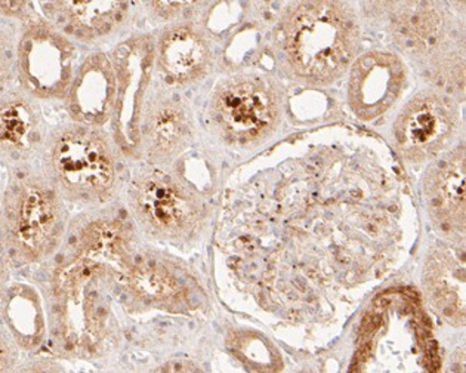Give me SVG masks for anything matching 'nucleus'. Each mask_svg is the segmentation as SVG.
<instances>
[{
  "label": "nucleus",
  "instance_id": "nucleus-1",
  "mask_svg": "<svg viewBox=\"0 0 466 373\" xmlns=\"http://www.w3.org/2000/svg\"><path fill=\"white\" fill-rule=\"evenodd\" d=\"M123 233L116 224L87 227L52 273L49 330L60 358L96 360L110 351L113 335L101 287L129 261Z\"/></svg>",
  "mask_w": 466,
  "mask_h": 373
},
{
  "label": "nucleus",
  "instance_id": "nucleus-2",
  "mask_svg": "<svg viewBox=\"0 0 466 373\" xmlns=\"http://www.w3.org/2000/svg\"><path fill=\"white\" fill-rule=\"evenodd\" d=\"M13 267L40 266L56 257L67 233L66 200L35 166L13 171L0 193Z\"/></svg>",
  "mask_w": 466,
  "mask_h": 373
},
{
  "label": "nucleus",
  "instance_id": "nucleus-3",
  "mask_svg": "<svg viewBox=\"0 0 466 373\" xmlns=\"http://www.w3.org/2000/svg\"><path fill=\"white\" fill-rule=\"evenodd\" d=\"M351 373H440L434 338L418 302L394 292L373 304Z\"/></svg>",
  "mask_w": 466,
  "mask_h": 373
},
{
  "label": "nucleus",
  "instance_id": "nucleus-4",
  "mask_svg": "<svg viewBox=\"0 0 466 373\" xmlns=\"http://www.w3.org/2000/svg\"><path fill=\"white\" fill-rule=\"evenodd\" d=\"M42 169L66 202L96 205L110 197L117 178L106 136L86 125L56 127L42 150Z\"/></svg>",
  "mask_w": 466,
  "mask_h": 373
},
{
  "label": "nucleus",
  "instance_id": "nucleus-5",
  "mask_svg": "<svg viewBox=\"0 0 466 373\" xmlns=\"http://www.w3.org/2000/svg\"><path fill=\"white\" fill-rule=\"evenodd\" d=\"M77 51L45 16L30 14L15 33L16 87L36 101L66 100L75 79Z\"/></svg>",
  "mask_w": 466,
  "mask_h": 373
},
{
  "label": "nucleus",
  "instance_id": "nucleus-6",
  "mask_svg": "<svg viewBox=\"0 0 466 373\" xmlns=\"http://www.w3.org/2000/svg\"><path fill=\"white\" fill-rule=\"evenodd\" d=\"M288 52L298 72L330 79L351 60L356 33L347 14L333 4H309L289 21Z\"/></svg>",
  "mask_w": 466,
  "mask_h": 373
},
{
  "label": "nucleus",
  "instance_id": "nucleus-7",
  "mask_svg": "<svg viewBox=\"0 0 466 373\" xmlns=\"http://www.w3.org/2000/svg\"><path fill=\"white\" fill-rule=\"evenodd\" d=\"M131 207L147 233L170 242L193 236L203 219L198 200L165 175H148L135 183Z\"/></svg>",
  "mask_w": 466,
  "mask_h": 373
},
{
  "label": "nucleus",
  "instance_id": "nucleus-8",
  "mask_svg": "<svg viewBox=\"0 0 466 373\" xmlns=\"http://www.w3.org/2000/svg\"><path fill=\"white\" fill-rule=\"evenodd\" d=\"M276 104L264 86L238 80L222 87L212 104V116L222 136L234 143L261 138L273 126Z\"/></svg>",
  "mask_w": 466,
  "mask_h": 373
},
{
  "label": "nucleus",
  "instance_id": "nucleus-9",
  "mask_svg": "<svg viewBox=\"0 0 466 373\" xmlns=\"http://www.w3.org/2000/svg\"><path fill=\"white\" fill-rule=\"evenodd\" d=\"M39 101L13 87L0 98V163L11 171L33 166L46 141Z\"/></svg>",
  "mask_w": 466,
  "mask_h": 373
},
{
  "label": "nucleus",
  "instance_id": "nucleus-10",
  "mask_svg": "<svg viewBox=\"0 0 466 373\" xmlns=\"http://www.w3.org/2000/svg\"><path fill=\"white\" fill-rule=\"evenodd\" d=\"M451 129L453 117L446 104L437 96H423L400 116L395 138L409 159L422 160L446 146Z\"/></svg>",
  "mask_w": 466,
  "mask_h": 373
},
{
  "label": "nucleus",
  "instance_id": "nucleus-11",
  "mask_svg": "<svg viewBox=\"0 0 466 373\" xmlns=\"http://www.w3.org/2000/svg\"><path fill=\"white\" fill-rule=\"evenodd\" d=\"M404 72L394 55L369 54L352 68L350 100L361 119H375L399 96Z\"/></svg>",
  "mask_w": 466,
  "mask_h": 373
},
{
  "label": "nucleus",
  "instance_id": "nucleus-12",
  "mask_svg": "<svg viewBox=\"0 0 466 373\" xmlns=\"http://www.w3.org/2000/svg\"><path fill=\"white\" fill-rule=\"evenodd\" d=\"M116 73L110 60L96 54L76 72L66 96L68 113L76 124L99 126L106 124L115 106Z\"/></svg>",
  "mask_w": 466,
  "mask_h": 373
},
{
  "label": "nucleus",
  "instance_id": "nucleus-13",
  "mask_svg": "<svg viewBox=\"0 0 466 373\" xmlns=\"http://www.w3.org/2000/svg\"><path fill=\"white\" fill-rule=\"evenodd\" d=\"M45 18L68 39L96 40L110 36L127 20L123 2H49Z\"/></svg>",
  "mask_w": 466,
  "mask_h": 373
},
{
  "label": "nucleus",
  "instance_id": "nucleus-14",
  "mask_svg": "<svg viewBox=\"0 0 466 373\" xmlns=\"http://www.w3.org/2000/svg\"><path fill=\"white\" fill-rule=\"evenodd\" d=\"M425 287L442 318L456 325L465 322V262L463 252L440 247L425 271Z\"/></svg>",
  "mask_w": 466,
  "mask_h": 373
},
{
  "label": "nucleus",
  "instance_id": "nucleus-15",
  "mask_svg": "<svg viewBox=\"0 0 466 373\" xmlns=\"http://www.w3.org/2000/svg\"><path fill=\"white\" fill-rule=\"evenodd\" d=\"M120 283L135 302L144 306H174L186 295L179 276L167 264L151 258H141L127 266L120 273Z\"/></svg>",
  "mask_w": 466,
  "mask_h": 373
},
{
  "label": "nucleus",
  "instance_id": "nucleus-16",
  "mask_svg": "<svg viewBox=\"0 0 466 373\" xmlns=\"http://www.w3.org/2000/svg\"><path fill=\"white\" fill-rule=\"evenodd\" d=\"M2 299V325L6 328L21 351H33L45 341V314L39 295L25 285L5 287Z\"/></svg>",
  "mask_w": 466,
  "mask_h": 373
},
{
  "label": "nucleus",
  "instance_id": "nucleus-17",
  "mask_svg": "<svg viewBox=\"0 0 466 373\" xmlns=\"http://www.w3.org/2000/svg\"><path fill=\"white\" fill-rule=\"evenodd\" d=\"M160 64L175 82H187L198 77L209 60V51L202 37L190 28L170 30L160 44Z\"/></svg>",
  "mask_w": 466,
  "mask_h": 373
},
{
  "label": "nucleus",
  "instance_id": "nucleus-18",
  "mask_svg": "<svg viewBox=\"0 0 466 373\" xmlns=\"http://www.w3.org/2000/svg\"><path fill=\"white\" fill-rule=\"evenodd\" d=\"M430 199L442 221L459 231L465 227V151L440 167L430 184Z\"/></svg>",
  "mask_w": 466,
  "mask_h": 373
},
{
  "label": "nucleus",
  "instance_id": "nucleus-19",
  "mask_svg": "<svg viewBox=\"0 0 466 373\" xmlns=\"http://www.w3.org/2000/svg\"><path fill=\"white\" fill-rule=\"evenodd\" d=\"M187 132L186 115L174 103L158 104L148 117L147 136L155 155L167 156L177 151L186 141Z\"/></svg>",
  "mask_w": 466,
  "mask_h": 373
},
{
  "label": "nucleus",
  "instance_id": "nucleus-20",
  "mask_svg": "<svg viewBox=\"0 0 466 373\" xmlns=\"http://www.w3.org/2000/svg\"><path fill=\"white\" fill-rule=\"evenodd\" d=\"M14 49H15V32L0 16V98L9 89H13L15 84Z\"/></svg>",
  "mask_w": 466,
  "mask_h": 373
},
{
  "label": "nucleus",
  "instance_id": "nucleus-21",
  "mask_svg": "<svg viewBox=\"0 0 466 373\" xmlns=\"http://www.w3.org/2000/svg\"><path fill=\"white\" fill-rule=\"evenodd\" d=\"M21 349L0 323V373H14L21 365Z\"/></svg>",
  "mask_w": 466,
  "mask_h": 373
},
{
  "label": "nucleus",
  "instance_id": "nucleus-22",
  "mask_svg": "<svg viewBox=\"0 0 466 373\" xmlns=\"http://www.w3.org/2000/svg\"><path fill=\"white\" fill-rule=\"evenodd\" d=\"M14 373H67L58 361L37 358L23 361Z\"/></svg>",
  "mask_w": 466,
  "mask_h": 373
},
{
  "label": "nucleus",
  "instance_id": "nucleus-23",
  "mask_svg": "<svg viewBox=\"0 0 466 373\" xmlns=\"http://www.w3.org/2000/svg\"><path fill=\"white\" fill-rule=\"evenodd\" d=\"M11 268H13V264L9 259L4 221H2V211H0V295L4 292L5 287H8L9 278H11Z\"/></svg>",
  "mask_w": 466,
  "mask_h": 373
},
{
  "label": "nucleus",
  "instance_id": "nucleus-24",
  "mask_svg": "<svg viewBox=\"0 0 466 373\" xmlns=\"http://www.w3.org/2000/svg\"><path fill=\"white\" fill-rule=\"evenodd\" d=\"M151 373H205L196 363L191 361H169L165 365L160 366L155 372Z\"/></svg>",
  "mask_w": 466,
  "mask_h": 373
}]
</instances>
